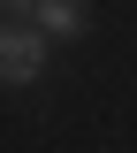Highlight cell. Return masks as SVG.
<instances>
[{"label":"cell","mask_w":137,"mask_h":153,"mask_svg":"<svg viewBox=\"0 0 137 153\" xmlns=\"http://www.w3.org/2000/svg\"><path fill=\"white\" fill-rule=\"evenodd\" d=\"M23 16L38 23L46 38H76L84 31V0H23Z\"/></svg>","instance_id":"cell-2"},{"label":"cell","mask_w":137,"mask_h":153,"mask_svg":"<svg viewBox=\"0 0 137 153\" xmlns=\"http://www.w3.org/2000/svg\"><path fill=\"white\" fill-rule=\"evenodd\" d=\"M38 69H46V31L0 23V84H38Z\"/></svg>","instance_id":"cell-1"},{"label":"cell","mask_w":137,"mask_h":153,"mask_svg":"<svg viewBox=\"0 0 137 153\" xmlns=\"http://www.w3.org/2000/svg\"><path fill=\"white\" fill-rule=\"evenodd\" d=\"M0 8H23V0H0Z\"/></svg>","instance_id":"cell-3"}]
</instances>
